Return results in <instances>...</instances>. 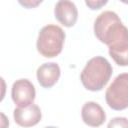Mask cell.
Listing matches in <instances>:
<instances>
[{
    "label": "cell",
    "instance_id": "obj_6",
    "mask_svg": "<svg viewBox=\"0 0 128 128\" xmlns=\"http://www.w3.org/2000/svg\"><path fill=\"white\" fill-rule=\"evenodd\" d=\"M41 109L36 104L26 106H17L13 111V118L16 124L22 127H32L38 124L41 120Z\"/></svg>",
    "mask_w": 128,
    "mask_h": 128
},
{
    "label": "cell",
    "instance_id": "obj_5",
    "mask_svg": "<svg viewBox=\"0 0 128 128\" xmlns=\"http://www.w3.org/2000/svg\"><path fill=\"white\" fill-rule=\"evenodd\" d=\"M36 91L33 83L25 78L16 80L11 88V98L15 105L26 106L35 100Z\"/></svg>",
    "mask_w": 128,
    "mask_h": 128
},
{
    "label": "cell",
    "instance_id": "obj_13",
    "mask_svg": "<svg viewBox=\"0 0 128 128\" xmlns=\"http://www.w3.org/2000/svg\"><path fill=\"white\" fill-rule=\"evenodd\" d=\"M17 1L22 7L26 8V9L36 8L43 2V0H17Z\"/></svg>",
    "mask_w": 128,
    "mask_h": 128
},
{
    "label": "cell",
    "instance_id": "obj_11",
    "mask_svg": "<svg viewBox=\"0 0 128 128\" xmlns=\"http://www.w3.org/2000/svg\"><path fill=\"white\" fill-rule=\"evenodd\" d=\"M108 127H128V119L125 117H115L108 123Z\"/></svg>",
    "mask_w": 128,
    "mask_h": 128
},
{
    "label": "cell",
    "instance_id": "obj_1",
    "mask_svg": "<svg viewBox=\"0 0 128 128\" xmlns=\"http://www.w3.org/2000/svg\"><path fill=\"white\" fill-rule=\"evenodd\" d=\"M93 29L96 38L108 48L128 45V28L113 11L100 13L94 21Z\"/></svg>",
    "mask_w": 128,
    "mask_h": 128
},
{
    "label": "cell",
    "instance_id": "obj_7",
    "mask_svg": "<svg viewBox=\"0 0 128 128\" xmlns=\"http://www.w3.org/2000/svg\"><path fill=\"white\" fill-rule=\"evenodd\" d=\"M55 19L65 27H72L78 19V9L70 0H59L54 8Z\"/></svg>",
    "mask_w": 128,
    "mask_h": 128
},
{
    "label": "cell",
    "instance_id": "obj_9",
    "mask_svg": "<svg viewBox=\"0 0 128 128\" xmlns=\"http://www.w3.org/2000/svg\"><path fill=\"white\" fill-rule=\"evenodd\" d=\"M81 117L86 125L92 127H99L106 120L105 111L94 101H88L82 106Z\"/></svg>",
    "mask_w": 128,
    "mask_h": 128
},
{
    "label": "cell",
    "instance_id": "obj_12",
    "mask_svg": "<svg viewBox=\"0 0 128 128\" xmlns=\"http://www.w3.org/2000/svg\"><path fill=\"white\" fill-rule=\"evenodd\" d=\"M108 0H85L86 6L91 10H98L107 4Z\"/></svg>",
    "mask_w": 128,
    "mask_h": 128
},
{
    "label": "cell",
    "instance_id": "obj_8",
    "mask_svg": "<svg viewBox=\"0 0 128 128\" xmlns=\"http://www.w3.org/2000/svg\"><path fill=\"white\" fill-rule=\"evenodd\" d=\"M60 67L57 63H43L37 68L36 77L41 87L49 89L53 87L60 78Z\"/></svg>",
    "mask_w": 128,
    "mask_h": 128
},
{
    "label": "cell",
    "instance_id": "obj_14",
    "mask_svg": "<svg viewBox=\"0 0 128 128\" xmlns=\"http://www.w3.org/2000/svg\"><path fill=\"white\" fill-rule=\"evenodd\" d=\"M119 1H121V2L124 3V4H128V0H119Z\"/></svg>",
    "mask_w": 128,
    "mask_h": 128
},
{
    "label": "cell",
    "instance_id": "obj_10",
    "mask_svg": "<svg viewBox=\"0 0 128 128\" xmlns=\"http://www.w3.org/2000/svg\"><path fill=\"white\" fill-rule=\"evenodd\" d=\"M109 55L119 66H128V45L109 48Z\"/></svg>",
    "mask_w": 128,
    "mask_h": 128
},
{
    "label": "cell",
    "instance_id": "obj_3",
    "mask_svg": "<svg viewBox=\"0 0 128 128\" xmlns=\"http://www.w3.org/2000/svg\"><path fill=\"white\" fill-rule=\"evenodd\" d=\"M65 41V32L54 24H48L39 31L36 48L45 58H54L58 56L63 49Z\"/></svg>",
    "mask_w": 128,
    "mask_h": 128
},
{
    "label": "cell",
    "instance_id": "obj_2",
    "mask_svg": "<svg viewBox=\"0 0 128 128\" xmlns=\"http://www.w3.org/2000/svg\"><path fill=\"white\" fill-rule=\"evenodd\" d=\"M113 68L106 58L95 56L86 63L80 74V80L85 89L92 92L101 91L110 80Z\"/></svg>",
    "mask_w": 128,
    "mask_h": 128
},
{
    "label": "cell",
    "instance_id": "obj_4",
    "mask_svg": "<svg viewBox=\"0 0 128 128\" xmlns=\"http://www.w3.org/2000/svg\"><path fill=\"white\" fill-rule=\"evenodd\" d=\"M108 106L116 111L128 108V73H121L115 77L105 92Z\"/></svg>",
    "mask_w": 128,
    "mask_h": 128
}]
</instances>
